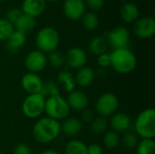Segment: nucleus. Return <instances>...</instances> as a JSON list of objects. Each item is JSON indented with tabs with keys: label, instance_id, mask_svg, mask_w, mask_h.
Wrapping results in <instances>:
<instances>
[{
	"label": "nucleus",
	"instance_id": "10",
	"mask_svg": "<svg viewBox=\"0 0 155 154\" xmlns=\"http://www.w3.org/2000/svg\"><path fill=\"white\" fill-rule=\"evenodd\" d=\"M134 34L141 39H148L155 34V20L151 16L137 19L134 25Z\"/></svg>",
	"mask_w": 155,
	"mask_h": 154
},
{
	"label": "nucleus",
	"instance_id": "16",
	"mask_svg": "<svg viewBox=\"0 0 155 154\" xmlns=\"http://www.w3.org/2000/svg\"><path fill=\"white\" fill-rule=\"evenodd\" d=\"M95 76H96V73L93 68L88 66H84L78 69L75 74L74 76L75 84L80 87H88L94 83Z\"/></svg>",
	"mask_w": 155,
	"mask_h": 154
},
{
	"label": "nucleus",
	"instance_id": "34",
	"mask_svg": "<svg viewBox=\"0 0 155 154\" xmlns=\"http://www.w3.org/2000/svg\"><path fill=\"white\" fill-rule=\"evenodd\" d=\"M22 14H23V11H22L21 9L12 8V9H9V10L6 12L5 19L14 25V23H15V22L19 18V16H20Z\"/></svg>",
	"mask_w": 155,
	"mask_h": 154
},
{
	"label": "nucleus",
	"instance_id": "36",
	"mask_svg": "<svg viewBox=\"0 0 155 154\" xmlns=\"http://www.w3.org/2000/svg\"><path fill=\"white\" fill-rule=\"evenodd\" d=\"M13 154H31V149L27 144L20 143L15 147Z\"/></svg>",
	"mask_w": 155,
	"mask_h": 154
},
{
	"label": "nucleus",
	"instance_id": "23",
	"mask_svg": "<svg viewBox=\"0 0 155 154\" xmlns=\"http://www.w3.org/2000/svg\"><path fill=\"white\" fill-rule=\"evenodd\" d=\"M57 82L63 86L64 90L66 93H71L75 90L76 84L74 80V76L72 73L67 70L61 71L57 75Z\"/></svg>",
	"mask_w": 155,
	"mask_h": 154
},
{
	"label": "nucleus",
	"instance_id": "31",
	"mask_svg": "<svg viewBox=\"0 0 155 154\" xmlns=\"http://www.w3.org/2000/svg\"><path fill=\"white\" fill-rule=\"evenodd\" d=\"M15 31L14 25L6 19L0 18V41H6Z\"/></svg>",
	"mask_w": 155,
	"mask_h": 154
},
{
	"label": "nucleus",
	"instance_id": "11",
	"mask_svg": "<svg viewBox=\"0 0 155 154\" xmlns=\"http://www.w3.org/2000/svg\"><path fill=\"white\" fill-rule=\"evenodd\" d=\"M65 64L72 69H80L85 66L87 63V54L85 51L80 47L70 48L65 55Z\"/></svg>",
	"mask_w": 155,
	"mask_h": 154
},
{
	"label": "nucleus",
	"instance_id": "22",
	"mask_svg": "<svg viewBox=\"0 0 155 154\" xmlns=\"http://www.w3.org/2000/svg\"><path fill=\"white\" fill-rule=\"evenodd\" d=\"M108 44L104 36H94L88 44V50L94 55H100L106 53L108 49Z\"/></svg>",
	"mask_w": 155,
	"mask_h": 154
},
{
	"label": "nucleus",
	"instance_id": "2",
	"mask_svg": "<svg viewBox=\"0 0 155 154\" xmlns=\"http://www.w3.org/2000/svg\"><path fill=\"white\" fill-rule=\"evenodd\" d=\"M111 67L118 74H127L133 72L137 64L134 54L127 48L114 49L110 54Z\"/></svg>",
	"mask_w": 155,
	"mask_h": 154
},
{
	"label": "nucleus",
	"instance_id": "6",
	"mask_svg": "<svg viewBox=\"0 0 155 154\" xmlns=\"http://www.w3.org/2000/svg\"><path fill=\"white\" fill-rule=\"evenodd\" d=\"M45 98L40 93L28 94L23 101L21 110L29 119H37L45 113Z\"/></svg>",
	"mask_w": 155,
	"mask_h": 154
},
{
	"label": "nucleus",
	"instance_id": "25",
	"mask_svg": "<svg viewBox=\"0 0 155 154\" xmlns=\"http://www.w3.org/2000/svg\"><path fill=\"white\" fill-rule=\"evenodd\" d=\"M40 94L43 95L45 99L60 94V89L56 82L53 80H46L43 82L42 89L40 92Z\"/></svg>",
	"mask_w": 155,
	"mask_h": 154
},
{
	"label": "nucleus",
	"instance_id": "21",
	"mask_svg": "<svg viewBox=\"0 0 155 154\" xmlns=\"http://www.w3.org/2000/svg\"><path fill=\"white\" fill-rule=\"evenodd\" d=\"M120 15L126 23L135 22L139 17V8L134 3H125L121 7Z\"/></svg>",
	"mask_w": 155,
	"mask_h": 154
},
{
	"label": "nucleus",
	"instance_id": "32",
	"mask_svg": "<svg viewBox=\"0 0 155 154\" xmlns=\"http://www.w3.org/2000/svg\"><path fill=\"white\" fill-rule=\"evenodd\" d=\"M121 142L123 145L126 149H129V150L135 149L139 143L137 135L133 133H125L123 138H121Z\"/></svg>",
	"mask_w": 155,
	"mask_h": 154
},
{
	"label": "nucleus",
	"instance_id": "39",
	"mask_svg": "<svg viewBox=\"0 0 155 154\" xmlns=\"http://www.w3.org/2000/svg\"><path fill=\"white\" fill-rule=\"evenodd\" d=\"M39 154H61L59 152L57 151H54V150H45V151H43L41 153Z\"/></svg>",
	"mask_w": 155,
	"mask_h": 154
},
{
	"label": "nucleus",
	"instance_id": "27",
	"mask_svg": "<svg viewBox=\"0 0 155 154\" xmlns=\"http://www.w3.org/2000/svg\"><path fill=\"white\" fill-rule=\"evenodd\" d=\"M108 126H109V123H108L107 118H104L102 116L94 118L90 123L91 131L95 135L104 134L107 131Z\"/></svg>",
	"mask_w": 155,
	"mask_h": 154
},
{
	"label": "nucleus",
	"instance_id": "5",
	"mask_svg": "<svg viewBox=\"0 0 155 154\" xmlns=\"http://www.w3.org/2000/svg\"><path fill=\"white\" fill-rule=\"evenodd\" d=\"M70 108L66 102V99L59 95H54L45 99V113L47 117L56 121H61L68 118L70 113Z\"/></svg>",
	"mask_w": 155,
	"mask_h": 154
},
{
	"label": "nucleus",
	"instance_id": "1",
	"mask_svg": "<svg viewBox=\"0 0 155 154\" xmlns=\"http://www.w3.org/2000/svg\"><path fill=\"white\" fill-rule=\"evenodd\" d=\"M61 133V123L49 117L39 118L35 123L32 134L34 139L42 144L54 142Z\"/></svg>",
	"mask_w": 155,
	"mask_h": 154
},
{
	"label": "nucleus",
	"instance_id": "15",
	"mask_svg": "<svg viewBox=\"0 0 155 154\" xmlns=\"http://www.w3.org/2000/svg\"><path fill=\"white\" fill-rule=\"evenodd\" d=\"M108 123L111 130L118 133H127L132 126V118L125 113H115L111 116V119L108 121Z\"/></svg>",
	"mask_w": 155,
	"mask_h": 154
},
{
	"label": "nucleus",
	"instance_id": "40",
	"mask_svg": "<svg viewBox=\"0 0 155 154\" xmlns=\"http://www.w3.org/2000/svg\"><path fill=\"white\" fill-rule=\"evenodd\" d=\"M45 1H51V2H55V1H59V0H45Z\"/></svg>",
	"mask_w": 155,
	"mask_h": 154
},
{
	"label": "nucleus",
	"instance_id": "42",
	"mask_svg": "<svg viewBox=\"0 0 155 154\" xmlns=\"http://www.w3.org/2000/svg\"><path fill=\"white\" fill-rule=\"evenodd\" d=\"M0 1H5V0H0Z\"/></svg>",
	"mask_w": 155,
	"mask_h": 154
},
{
	"label": "nucleus",
	"instance_id": "14",
	"mask_svg": "<svg viewBox=\"0 0 155 154\" xmlns=\"http://www.w3.org/2000/svg\"><path fill=\"white\" fill-rule=\"evenodd\" d=\"M43 80L37 74L33 73H27L23 75L21 79V86L25 92H26L28 94H35V93H40L42 85H43Z\"/></svg>",
	"mask_w": 155,
	"mask_h": 154
},
{
	"label": "nucleus",
	"instance_id": "30",
	"mask_svg": "<svg viewBox=\"0 0 155 154\" xmlns=\"http://www.w3.org/2000/svg\"><path fill=\"white\" fill-rule=\"evenodd\" d=\"M47 64H49L52 67L55 69L62 68L65 64V58L64 54L62 53L56 51H54L52 53H49L47 56Z\"/></svg>",
	"mask_w": 155,
	"mask_h": 154
},
{
	"label": "nucleus",
	"instance_id": "3",
	"mask_svg": "<svg viewBox=\"0 0 155 154\" xmlns=\"http://www.w3.org/2000/svg\"><path fill=\"white\" fill-rule=\"evenodd\" d=\"M134 131L142 139H153L155 137V110L147 108L142 111L134 122Z\"/></svg>",
	"mask_w": 155,
	"mask_h": 154
},
{
	"label": "nucleus",
	"instance_id": "12",
	"mask_svg": "<svg viewBox=\"0 0 155 154\" xmlns=\"http://www.w3.org/2000/svg\"><path fill=\"white\" fill-rule=\"evenodd\" d=\"M66 102L70 110L83 112L84 110L87 109L89 105V97L83 91L74 90L73 92L69 93L66 98Z\"/></svg>",
	"mask_w": 155,
	"mask_h": 154
},
{
	"label": "nucleus",
	"instance_id": "35",
	"mask_svg": "<svg viewBox=\"0 0 155 154\" xmlns=\"http://www.w3.org/2000/svg\"><path fill=\"white\" fill-rule=\"evenodd\" d=\"M84 4L87 7H89L93 11H97L104 6V0H85Z\"/></svg>",
	"mask_w": 155,
	"mask_h": 154
},
{
	"label": "nucleus",
	"instance_id": "20",
	"mask_svg": "<svg viewBox=\"0 0 155 154\" xmlns=\"http://www.w3.org/2000/svg\"><path fill=\"white\" fill-rule=\"evenodd\" d=\"M35 26V17L25 15V14H22L19 18L14 23V27L15 29V31H18L24 34H27L28 33H30Z\"/></svg>",
	"mask_w": 155,
	"mask_h": 154
},
{
	"label": "nucleus",
	"instance_id": "18",
	"mask_svg": "<svg viewBox=\"0 0 155 154\" xmlns=\"http://www.w3.org/2000/svg\"><path fill=\"white\" fill-rule=\"evenodd\" d=\"M83 129V123L76 118H66L61 124V133L67 137L78 135Z\"/></svg>",
	"mask_w": 155,
	"mask_h": 154
},
{
	"label": "nucleus",
	"instance_id": "17",
	"mask_svg": "<svg viewBox=\"0 0 155 154\" xmlns=\"http://www.w3.org/2000/svg\"><path fill=\"white\" fill-rule=\"evenodd\" d=\"M45 6V0H24L22 4V11L25 15L35 17L43 14Z\"/></svg>",
	"mask_w": 155,
	"mask_h": 154
},
{
	"label": "nucleus",
	"instance_id": "41",
	"mask_svg": "<svg viewBox=\"0 0 155 154\" xmlns=\"http://www.w3.org/2000/svg\"><path fill=\"white\" fill-rule=\"evenodd\" d=\"M0 154H4V153H3V152H0Z\"/></svg>",
	"mask_w": 155,
	"mask_h": 154
},
{
	"label": "nucleus",
	"instance_id": "19",
	"mask_svg": "<svg viewBox=\"0 0 155 154\" xmlns=\"http://www.w3.org/2000/svg\"><path fill=\"white\" fill-rule=\"evenodd\" d=\"M25 42H26L25 34L15 30L13 34L10 35V37L6 40L5 48L8 53L15 54L25 45Z\"/></svg>",
	"mask_w": 155,
	"mask_h": 154
},
{
	"label": "nucleus",
	"instance_id": "29",
	"mask_svg": "<svg viewBox=\"0 0 155 154\" xmlns=\"http://www.w3.org/2000/svg\"><path fill=\"white\" fill-rule=\"evenodd\" d=\"M81 18L84 28L87 30H94L99 25V17L94 12H87Z\"/></svg>",
	"mask_w": 155,
	"mask_h": 154
},
{
	"label": "nucleus",
	"instance_id": "13",
	"mask_svg": "<svg viewBox=\"0 0 155 154\" xmlns=\"http://www.w3.org/2000/svg\"><path fill=\"white\" fill-rule=\"evenodd\" d=\"M64 15L70 20L80 19L85 10V4L84 0H65L63 5Z\"/></svg>",
	"mask_w": 155,
	"mask_h": 154
},
{
	"label": "nucleus",
	"instance_id": "7",
	"mask_svg": "<svg viewBox=\"0 0 155 154\" xmlns=\"http://www.w3.org/2000/svg\"><path fill=\"white\" fill-rule=\"evenodd\" d=\"M119 107L117 95L111 92L102 93L95 102V110L100 116L107 118L116 113Z\"/></svg>",
	"mask_w": 155,
	"mask_h": 154
},
{
	"label": "nucleus",
	"instance_id": "33",
	"mask_svg": "<svg viewBox=\"0 0 155 154\" xmlns=\"http://www.w3.org/2000/svg\"><path fill=\"white\" fill-rule=\"evenodd\" d=\"M97 64L100 66L101 69H106L111 66V58L110 54L104 53L97 56Z\"/></svg>",
	"mask_w": 155,
	"mask_h": 154
},
{
	"label": "nucleus",
	"instance_id": "8",
	"mask_svg": "<svg viewBox=\"0 0 155 154\" xmlns=\"http://www.w3.org/2000/svg\"><path fill=\"white\" fill-rule=\"evenodd\" d=\"M105 38L108 45L114 49L127 48L130 42V33L125 27L117 26L108 32Z\"/></svg>",
	"mask_w": 155,
	"mask_h": 154
},
{
	"label": "nucleus",
	"instance_id": "38",
	"mask_svg": "<svg viewBox=\"0 0 155 154\" xmlns=\"http://www.w3.org/2000/svg\"><path fill=\"white\" fill-rule=\"evenodd\" d=\"M81 116H82V120H83L84 123H91L92 121L95 118L94 113H93L91 110H89V109L84 110V111L82 112Z\"/></svg>",
	"mask_w": 155,
	"mask_h": 154
},
{
	"label": "nucleus",
	"instance_id": "9",
	"mask_svg": "<svg viewBox=\"0 0 155 154\" xmlns=\"http://www.w3.org/2000/svg\"><path fill=\"white\" fill-rule=\"evenodd\" d=\"M47 65V56L39 50L29 52L25 58V66L28 73L37 74L42 72Z\"/></svg>",
	"mask_w": 155,
	"mask_h": 154
},
{
	"label": "nucleus",
	"instance_id": "4",
	"mask_svg": "<svg viewBox=\"0 0 155 154\" xmlns=\"http://www.w3.org/2000/svg\"><path fill=\"white\" fill-rule=\"evenodd\" d=\"M60 42L58 32L51 26L42 28L35 36V44L37 50L49 54L57 50Z\"/></svg>",
	"mask_w": 155,
	"mask_h": 154
},
{
	"label": "nucleus",
	"instance_id": "26",
	"mask_svg": "<svg viewBox=\"0 0 155 154\" xmlns=\"http://www.w3.org/2000/svg\"><path fill=\"white\" fill-rule=\"evenodd\" d=\"M103 142H104V146L107 149L114 150L119 146V144L121 143V137L118 133H116L113 130H109L104 133Z\"/></svg>",
	"mask_w": 155,
	"mask_h": 154
},
{
	"label": "nucleus",
	"instance_id": "28",
	"mask_svg": "<svg viewBox=\"0 0 155 154\" xmlns=\"http://www.w3.org/2000/svg\"><path fill=\"white\" fill-rule=\"evenodd\" d=\"M136 149V154H155V142L153 139H142Z\"/></svg>",
	"mask_w": 155,
	"mask_h": 154
},
{
	"label": "nucleus",
	"instance_id": "24",
	"mask_svg": "<svg viewBox=\"0 0 155 154\" xmlns=\"http://www.w3.org/2000/svg\"><path fill=\"white\" fill-rule=\"evenodd\" d=\"M65 154H87V145L80 140H71L64 147Z\"/></svg>",
	"mask_w": 155,
	"mask_h": 154
},
{
	"label": "nucleus",
	"instance_id": "37",
	"mask_svg": "<svg viewBox=\"0 0 155 154\" xmlns=\"http://www.w3.org/2000/svg\"><path fill=\"white\" fill-rule=\"evenodd\" d=\"M103 147L97 143L87 145V154H103Z\"/></svg>",
	"mask_w": 155,
	"mask_h": 154
}]
</instances>
